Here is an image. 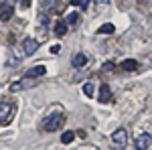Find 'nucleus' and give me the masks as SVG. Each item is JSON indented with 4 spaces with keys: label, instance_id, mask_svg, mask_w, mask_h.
Returning <instances> with one entry per match:
<instances>
[{
    "label": "nucleus",
    "instance_id": "obj_1",
    "mask_svg": "<svg viewBox=\"0 0 152 150\" xmlns=\"http://www.w3.org/2000/svg\"><path fill=\"white\" fill-rule=\"evenodd\" d=\"M63 122H65V118L63 116H49V118H45L43 120V130L45 132H57L59 128L63 126Z\"/></svg>",
    "mask_w": 152,
    "mask_h": 150
},
{
    "label": "nucleus",
    "instance_id": "obj_2",
    "mask_svg": "<svg viewBox=\"0 0 152 150\" xmlns=\"http://www.w3.org/2000/svg\"><path fill=\"white\" fill-rule=\"evenodd\" d=\"M134 146H136V150H148L152 146V134L150 132H142L140 136H136Z\"/></svg>",
    "mask_w": 152,
    "mask_h": 150
},
{
    "label": "nucleus",
    "instance_id": "obj_3",
    "mask_svg": "<svg viewBox=\"0 0 152 150\" xmlns=\"http://www.w3.org/2000/svg\"><path fill=\"white\" fill-rule=\"evenodd\" d=\"M12 116H14V105L8 104V102H0V122L2 124L10 122Z\"/></svg>",
    "mask_w": 152,
    "mask_h": 150
},
{
    "label": "nucleus",
    "instance_id": "obj_4",
    "mask_svg": "<svg viewBox=\"0 0 152 150\" xmlns=\"http://www.w3.org/2000/svg\"><path fill=\"white\" fill-rule=\"evenodd\" d=\"M112 142H114V146H118V148H124L126 142H128V132H126V128H118L116 132L112 134Z\"/></svg>",
    "mask_w": 152,
    "mask_h": 150
},
{
    "label": "nucleus",
    "instance_id": "obj_5",
    "mask_svg": "<svg viewBox=\"0 0 152 150\" xmlns=\"http://www.w3.org/2000/svg\"><path fill=\"white\" fill-rule=\"evenodd\" d=\"M37 49H39V43H37L35 39H24V43H23V51H24V55H33Z\"/></svg>",
    "mask_w": 152,
    "mask_h": 150
},
{
    "label": "nucleus",
    "instance_id": "obj_6",
    "mask_svg": "<svg viewBox=\"0 0 152 150\" xmlns=\"http://www.w3.org/2000/svg\"><path fill=\"white\" fill-rule=\"evenodd\" d=\"M47 69L43 67V65H37V67H31V69L24 73V77H28V79H35V77H41V75H45Z\"/></svg>",
    "mask_w": 152,
    "mask_h": 150
},
{
    "label": "nucleus",
    "instance_id": "obj_7",
    "mask_svg": "<svg viewBox=\"0 0 152 150\" xmlns=\"http://www.w3.org/2000/svg\"><path fill=\"white\" fill-rule=\"evenodd\" d=\"M97 100L102 102V104H107L110 100H112V91H110V85L104 83L102 87H99V95H97Z\"/></svg>",
    "mask_w": 152,
    "mask_h": 150
},
{
    "label": "nucleus",
    "instance_id": "obj_8",
    "mask_svg": "<svg viewBox=\"0 0 152 150\" xmlns=\"http://www.w3.org/2000/svg\"><path fill=\"white\" fill-rule=\"evenodd\" d=\"M71 63H73V67H83V65H87V55H83V53H77L75 57L71 59Z\"/></svg>",
    "mask_w": 152,
    "mask_h": 150
},
{
    "label": "nucleus",
    "instance_id": "obj_9",
    "mask_svg": "<svg viewBox=\"0 0 152 150\" xmlns=\"http://www.w3.org/2000/svg\"><path fill=\"white\" fill-rule=\"evenodd\" d=\"M112 33H116V26L112 23H105L97 29V35H112Z\"/></svg>",
    "mask_w": 152,
    "mask_h": 150
},
{
    "label": "nucleus",
    "instance_id": "obj_10",
    "mask_svg": "<svg viewBox=\"0 0 152 150\" xmlns=\"http://www.w3.org/2000/svg\"><path fill=\"white\" fill-rule=\"evenodd\" d=\"M53 29H55V35L57 37H65L67 35V23H61V20H59V23H55Z\"/></svg>",
    "mask_w": 152,
    "mask_h": 150
},
{
    "label": "nucleus",
    "instance_id": "obj_11",
    "mask_svg": "<svg viewBox=\"0 0 152 150\" xmlns=\"http://www.w3.org/2000/svg\"><path fill=\"white\" fill-rule=\"evenodd\" d=\"M10 16H12V6L2 4V8H0V18H2V20H8Z\"/></svg>",
    "mask_w": 152,
    "mask_h": 150
},
{
    "label": "nucleus",
    "instance_id": "obj_12",
    "mask_svg": "<svg viewBox=\"0 0 152 150\" xmlns=\"http://www.w3.org/2000/svg\"><path fill=\"white\" fill-rule=\"evenodd\" d=\"M136 67H138L136 59H126V61H122V69L124 71H134Z\"/></svg>",
    "mask_w": 152,
    "mask_h": 150
},
{
    "label": "nucleus",
    "instance_id": "obj_13",
    "mask_svg": "<svg viewBox=\"0 0 152 150\" xmlns=\"http://www.w3.org/2000/svg\"><path fill=\"white\" fill-rule=\"evenodd\" d=\"M65 23L69 24V26L77 24V23H79V14H77L75 10H73V12H69V14H67V20H65Z\"/></svg>",
    "mask_w": 152,
    "mask_h": 150
},
{
    "label": "nucleus",
    "instance_id": "obj_14",
    "mask_svg": "<svg viewBox=\"0 0 152 150\" xmlns=\"http://www.w3.org/2000/svg\"><path fill=\"white\" fill-rule=\"evenodd\" d=\"M83 93H85L87 97H91V95L95 93V87H94V83H91V81H87V83L83 85Z\"/></svg>",
    "mask_w": 152,
    "mask_h": 150
},
{
    "label": "nucleus",
    "instance_id": "obj_15",
    "mask_svg": "<svg viewBox=\"0 0 152 150\" xmlns=\"http://www.w3.org/2000/svg\"><path fill=\"white\" fill-rule=\"evenodd\" d=\"M53 4H55V0H39V8L41 10H49Z\"/></svg>",
    "mask_w": 152,
    "mask_h": 150
},
{
    "label": "nucleus",
    "instance_id": "obj_16",
    "mask_svg": "<svg viewBox=\"0 0 152 150\" xmlns=\"http://www.w3.org/2000/svg\"><path fill=\"white\" fill-rule=\"evenodd\" d=\"M73 140H75V134H73V132H65V134L61 136V142H63V144H71Z\"/></svg>",
    "mask_w": 152,
    "mask_h": 150
},
{
    "label": "nucleus",
    "instance_id": "obj_17",
    "mask_svg": "<svg viewBox=\"0 0 152 150\" xmlns=\"http://www.w3.org/2000/svg\"><path fill=\"white\" fill-rule=\"evenodd\" d=\"M107 6H110V0H95V8L97 10H104Z\"/></svg>",
    "mask_w": 152,
    "mask_h": 150
},
{
    "label": "nucleus",
    "instance_id": "obj_18",
    "mask_svg": "<svg viewBox=\"0 0 152 150\" xmlns=\"http://www.w3.org/2000/svg\"><path fill=\"white\" fill-rule=\"evenodd\" d=\"M39 23L43 24V26H47V24H49V16L45 14V12H43V14H39Z\"/></svg>",
    "mask_w": 152,
    "mask_h": 150
},
{
    "label": "nucleus",
    "instance_id": "obj_19",
    "mask_svg": "<svg viewBox=\"0 0 152 150\" xmlns=\"http://www.w3.org/2000/svg\"><path fill=\"white\" fill-rule=\"evenodd\" d=\"M79 6H81L83 10H87V6H89V0H79Z\"/></svg>",
    "mask_w": 152,
    "mask_h": 150
},
{
    "label": "nucleus",
    "instance_id": "obj_20",
    "mask_svg": "<svg viewBox=\"0 0 152 150\" xmlns=\"http://www.w3.org/2000/svg\"><path fill=\"white\" fill-rule=\"evenodd\" d=\"M59 51H61V47H59V45H53V47H51V53H53V55H55V53H59Z\"/></svg>",
    "mask_w": 152,
    "mask_h": 150
},
{
    "label": "nucleus",
    "instance_id": "obj_21",
    "mask_svg": "<svg viewBox=\"0 0 152 150\" xmlns=\"http://www.w3.org/2000/svg\"><path fill=\"white\" fill-rule=\"evenodd\" d=\"M104 69H105V71H110V69H114V63H105V65H104Z\"/></svg>",
    "mask_w": 152,
    "mask_h": 150
},
{
    "label": "nucleus",
    "instance_id": "obj_22",
    "mask_svg": "<svg viewBox=\"0 0 152 150\" xmlns=\"http://www.w3.org/2000/svg\"><path fill=\"white\" fill-rule=\"evenodd\" d=\"M71 4L73 6H79V0H71Z\"/></svg>",
    "mask_w": 152,
    "mask_h": 150
}]
</instances>
